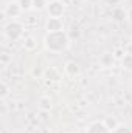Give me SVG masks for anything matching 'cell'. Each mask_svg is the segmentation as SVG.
<instances>
[{
	"label": "cell",
	"instance_id": "4",
	"mask_svg": "<svg viewBox=\"0 0 132 133\" xmlns=\"http://www.w3.org/2000/svg\"><path fill=\"white\" fill-rule=\"evenodd\" d=\"M47 30H48V33L62 31V22H61V19H58V17H50V20L47 22Z\"/></svg>",
	"mask_w": 132,
	"mask_h": 133
},
{
	"label": "cell",
	"instance_id": "6",
	"mask_svg": "<svg viewBox=\"0 0 132 133\" xmlns=\"http://www.w3.org/2000/svg\"><path fill=\"white\" fill-rule=\"evenodd\" d=\"M65 70H67V73H68V74H71V76L79 73V68H78V65H76L75 62H68L67 66H65Z\"/></svg>",
	"mask_w": 132,
	"mask_h": 133
},
{
	"label": "cell",
	"instance_id": "14",
	"mask_svg": "<svg viewBox=\"0 0 132 133\" xmlns=\"http://www.w3.org/2000/svg\"><path fill=\"white\" fill-rule=\"evenodd\" d=\"M123 17H124V14H121V11H118V9H117V11H115V19H117V20H120V19H123Z\"/></svg>",
	"mask_w": 132,
	"mask_h": 133
},
{
	"label": "cell",
	"instance_id": "10",
	"mask_svg": "<svg viewBox=\"0 0 132 133\" xmlns=\"http://www.w3.org/2000/svg\"><path fill=\"white\" fill-rule=\"evenodd\" d=\"M19 5H20L22 9H30V8L33 6V0H20Z\"/></svg>",
	"mask_w": 132,
	"mask_h": 133
},
{
	"label": "cell",
	"instance_id": "7",
	"mask_svg": "<svg viewBox=\"0 0 132 133\" xmlns=\"http://www.w3.org/2000/svg\"><path fill=\"white\" fill-rule=\"evenodd\" d=\"M19 8H20V5H17V3H9V6H8V14H9V16H17Z\"/></svg>",
	"mask_w": 132,
	"mask_h": 133
},
{
	"label": "cell",
	"instance_id": "9",
	"mask_svg": "<svg viewBox=\"0 0 132 133\" xmlns=\"http://www.w3.org/2000/svg\"><path fill=\"white\" fill-rule=\"evenodd\" d=\"M112 133H132L126 125H123V124H120V125H117L115 129H113V132Z\"/></svg>",
	"mask_w": 132,
	"mask_h": 133
},
{
	"label": "cell",
	"instance_id": "2",
	"mask_svg": "<svg viewBox=\"0 0 132 133\" xmlns=\"http://www.w3.org/2000/svg\"><path fill=\"white\" fill-rule=\"evenodd\" d=\"M5 33L9 39H17L22 34V25L17 23V22H11L5 26Z\"/></svg>",
	"mask_w": 132,
	"mask_h": 133
},
{
	"label": "cell",
	"instance_id": "3",
	"mask_svg": "<svg viewBox=\"0 0 132 133\" xmlns=\"http://www.w3.org/2000/svg\"><path fill=\"white\" fill-rule=\"evenodd\" d=\"M62 12H64V5H62L61 2H53V3H50V6H48V14H50V17H58V19H61Z\"/></svg>",
	"mask_w": 132,
	"mask_h": 133
},
{
	"label": "cell",
	"instance_id": "1",
	"mask_svg": "<svg viewBox=\"0 0 132 133\" xmlns=\"http://www.w3.org/2000/svg\"><path fill=\"white\" fill-rule=\"evenodd\" d=\"M45 45L51 51H62L68 46V37L64 31H53L45 37Z\"/></svg>",
	"mask_w": 132,
	"mask_h": 133
},
{
	"label": "cell",
	"instance_id": "11",
	"mask_svg": "<svg viewBox=\"0 0 132 133\" xmlns=\"http://www.w3.org/2000/svg\"><path fill=\"white\" fill-rule=\"evenodd\" d=\"M40 107L45 108V110L51 108V101L48 99V98H42V99H40Z\"/></svg>",
	"mask_w": 132,
	"mask_h": 133
},
{
	"label": "cell",
	"instance_id": "13",
	"mask_svg": "<svg viewBox=\"0 0 132 133\" xmlns=\"http://www.w3.org/2000/svg\"><path fill=\"white\" fill-rule=\"evenodd\" d=\"M103 62H104L106 65H109L110 62H113V57H109V56H104V57H103Z\"/></svg>",
	"mask_w": 132,
	"mask_h": 133
},
{
	"label": "cell",
	"instance_id": "12",
	"mask_svg": "<svg viewBox=\"0 0 132 133\" xmlns=\"http://www.w3.org/2000/svg\"><path fill=\"white\" fill-rule=\"evenodd\" d=\"M45 5H47L45 0H33V8H36V9H42Z\"/></svg>",
	"mask_w": 132,
	"mask_h": 133
},
{
	"label": "cell",
	"instance_id": "5",
	"mask_svg": "<svg viewBox=\"0 0 132 133\" xmlns=\"http://www.w3.org/2000/svg\"><path fill=\"white\" fill-rule=\"evenodd\" d=\"M87 133H112V130L104 122H95V124L90 125V129L87 130Z\"/></svg>",
	"mask_w": 132,
	"mask_h": 133
},
{
	"label": "cell",
	"instance_id": "15",
	"mask_svg": "<svg viewBox=\"0 0 132 133\" xmlns=\"http://www.w3.org/2000/svg\"><path fill=\"white\" fill-rule=\"evenodd\" d=\"M128 17H129V20H131V22H132V9H131V11H129V14H128Z\"/></svg>",
	"mask_w": 132,
	"mask_h": 133
},
{
	"label": "cell",
	"instance_id": "8",
	"mask_svg": "<svg viewBox=\"0 0 132 133\" xmlns=\"http://www.w3.org/2000/svg\"><path fill=\"white\" fill-rule=\"evenodd\" d=\"M123 66L128 70H132V54H126L123 57Z\"/></svg>",
	"mask_w": 132,
	"mask_h": 133
}]
</instances>
